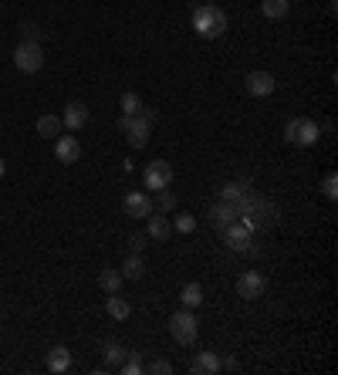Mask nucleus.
Wrapping results in <instances>:
<instances>
[{"label":"nucleus","instance_id":"obj_18","mask_svg":"<svg viewBox=\"0 0 338 375\" xmlns=\"http://www.w3.org/2000/svg\"><path fill=\"white\" fill-rule=\"evenodd\" d=\"M287 0H260V14L267 17V21H285L287 17Z\"/></svg>","mask_w":338,"mask_h":375},{"label":"nucleus","instance_id":"obj_1","mask_svg":"<svg viewBox=\"0 0 338 375\" xmlns=\"http://www.w3.org/2000/svg\"><path fill=\"white\" fill-rule=\"evenodd\" d=\"M153 122H156V112L146 108V112H135V115H122L119 128L126 132L132 149H146L149 146V132H153Z\"/></svg>","mask_w":338,"mask_h":375},{"label":"nucleus","instance_id":"obj_4","mask_svg":"<svg viewBox=\"0 0 338 375\" xmlns=\"http://www.w3.org/2000/svg\"><path fill=\"white\" fill-rule=\"evenodd\" d=\"M14 65L24 72V75H37L44 68V51L37 41H21L17 51H14Z\"/></svg>","mask_w":338,"mask_h":375},{"label":"nucleus","instance_id":"obj_16","mask_svg":"<svg viewBox=\"0 0 338 375\" xmlns=\"http://www.w3.org/2000/svg\"><path fill=\"white\" fill-rule=\"evenodd\" d=\"M122 271L119 267H102V274H99V284H102V291L105 294H119L122 291Z\"/></svg>","mask_w":338,"mask_h":375},{"label":"nucleus","instance_id":"obj_36","mask_svg":"<svg viewBox=\"0 0 338 375\" xmlns=\"http://www.w3.org/2000/svg\"><path fill=\"white\" fill-rule=\"evenodd\" d=\"M287 3H291V0H287Z\"/></svg>","mask_w":338,"mask_h":375},{"label":"nucleus","instance_id":"obj_19","mask_svg":"<svg viewBox=\"0 0 338 375\" xmlns=\"http://www.w3.org/2000/svg\"><path fill=\"white\" fill-rule=\"evenodd\" d=\"M119 271H122V277H129V281H139V277L146 274V264H142V253H132V250H129V257H126V264H122Z\"/></svg>","mask_w":338,"mask_h":375},{"label":"nucleus","instance_id":"obj_20","mask_svg":"<svg viewBox=\"0 0 338 375\" xmlns=\"http://www.w3.org/2000/svg\"><path fill=\"white\" fill-rule=\"evenodd\" d=\"M105 311H108V318H115V322H126L129 318V301L119 298V294H108V304H105Z\"/></svg>","mask_w":338,"mask_h":375},{"label":"nucleus","instance_id":"obj_23","mask_svg":"<svg viewBox=\"0 0 338 375\" xmlns=\"http://www.w3.org/2000/svg\"><path fill=\"white\" fill-rule=\"evenodd\" d=\"M102 358H105V365H108V369H112V365H122L126 349H122L119 342H105V345H102Z\"/></svg>","mask_w":338,"mask_h":375},{"label":"nucleus","instance_id":"obj_2","mask_svg":"<svg viewBox=\"0 0 338 375\" xmlns=\"http://www.w3.org/2000/svg\"><path fill=\"white\" fill-rule=\"evenodd\" d=\"M193 31L200 34V38H220L223 31H227V14L217 7V3H200L196 10H193Z\"/></svg>","mask_w":338,"mask_h":375},{"label":"nucleus","instance_id":"obj_24","mask_svg":"<svg viewBox=\"0 0 338 375\" xmlns=\"http://www.w3.org/2000/svg\"><path fill=\"white\" fill-rule=\"evenodd\" d=\"M321 197L325 200H338V176L335 173H325V179H321Z\"/></svg>","mask_w":338,"mask_h":375},{"label":"nucleus","instance_id":"obj_10","mask_svg":"<svg viewBox=\"0 0 338 375\" xmlns=\"http://www.w3.org/2000/svg\"><path fill=\"white\" fill-rule=\"evenodd\" d=\"M122 210H126V217H132V220H146L153 213V200H149V193H126Z\"/></svg>","mask_w":338,"mask_h":375},{"label":"nucleus","instance_id":"obj_28","mask_svg":"<svg viewBox=\"0 0 338 375\" xmlns=\"http://www.w3.org/2000/svg\"><path fill=\"white\" fill-rule=\"evenodd\" d=\"M173 230H176V233H193V230H196V217H189V213H180V217L173 220Z\"/></svg>","mask_w":338,"mask_h":375},{"label":"nucleus","instance_id":"obj_11","mask_svg":"<svg viewBox=\"0 0 338 375\" xmlns=\"http://www.w3.org/2000/svg\"><path fill=\"white\" fill-rule=\"evenodd\" d=\"M54 156H58V162H78L81 159V142L75 135H58V142H54Z\"/></svg>","mask_w":338,"mask_h":375},{"label":"nucleus","instance_id":"obj_8","mask_svg":"<svg viewBox=\"0 0 338 375\" xmlns=\"http://www.w3.org/2000/svg\"><path fill=\"white\" fill-rule=\"evenodd\" d=\"M220 237H223V244H227V247H234V250L251 247V226L244 224L240 217L230 220L227 226H220Z\"/></svg>","mask_w":338,"mask_h":375},{"label":"nucleus","instance_id":"obj_30","mask_svg":"<svg viewBox=\"0 0 338 375\" xmlns=\"http://www.w3.org/2000/svg\"><path fill=\"white\" fill-rule=\"evenodd\" d=\"M21 38H24V41H37V44H41V27L34 24V21H27V24H21Z\"/></svg>","mask_w":338,"mask_h":375},{"label":"nucleus","instance_id":"obj_32","mask_svg":"<svg viewBox=\"0 0 338 375\" xmlns=\"http://www.w3.org/2000/svg\"><path fill=\"white\" fill-rule=\"evenodd\" d=\"M159 210H162V213H173V210H176V197H173V193H162V197H159Z\"/></svg>","mask_w":338,"mask_h":375},{"label":"nucleus","instance_id":"obj_13","mask_svg":"<svg viewBox=\"0 0 338 375\" xmlns=\"http://www.w3.org/2000/svg\"><path fill=\"white\" fill-rule=\"evenodd\" d=\"M230 220H237V203H227V200H220V203H213L210 206V224L217 226H227Z\"/></svg>","mask_w":338,"mask_h":375},{"label":"nucleus","instance_id":"obj_7","mask_svg":"<svg viewBox=\"0 0 338 375\" xmlns=\"http://www.w3.org/2000/svg\"><path fill=\"white\" fill-rule=\"evenodd\" d=\"M264 291H267V277L257 274V271H244V274L237 277V298L257 301L264 298Z\"/></svg>","mask_w":338,"mask_h":375},{"label":"nucleus","instance_id":"obj_31","mask_svg":"<svg viewBox=\"0 0 338 375\" xmlns=\"http://www.w3.org/2000/svg\"><path fill=\"white\" fill-rule=\"evenodd\" d=\"M146 247H149V244H146V233H132V237H129V250H132V253H142Z\"/></svg>","mask_w":338,"mask_h":375},{"label":"nucleus","instance_id":"obj_5","mask_svg":"<svg viewBox=\"0 0 338 375\" xmlns=\"http://www.w3.org/2000/svg\"><path fill=\"white\" fill-rule=\"evenodd\" d=\"M169 335H173L176 345H193L196 342V318H193L189 308H183L169 318Z\"/></svg>","mask_w":338,"mask_h":375},{"label":"nucleus","instance_id":"obj_26","mask_svg":"<svg viewBox=\"0 0 338 375\" xmlns=\"http://www.w3.org/2000/svg\"><path fill=\"white\" fill-rule=\"evenodd\" d=\"M135 112H142V99L135 92H126L122 95V115H135Z\"/></svg>","mask_w":338,"mask_h":375},{"label":"nucleus","instance_id":"obj_15","mask_svg":"<svg viewBox=\"0 0 338 375\" xmlns=\"http://www.w3.org/2000/svg\"><path fill=\"white\" fill-rule=\"evenodd\" d=\"M68 369H71V351L65 349V345H54V349L48 351V372L65 375Z\"/></svg>","mask_w":338,"mask_h":375},{"label":"nucleus","instance_id":"obj_17","mask_svg":"<svg viewBox=\"0 0 338 375\" xmlns=\"http://www.w3.org/2000/svg\"><path fill=\"white\" fill-rule=\"evenodd\" d=\"M146 220H149V237H153V240H159V244H166V240L173 237V224H169L166 217H159V213L153 217V213H149Z\"/></svg>","mask_w":338,"mask_h":375},{"label":"nucleus","instance_id":"obj_6","mask_svg":"<svg viewBox=\"0 0 338 375\" xmlns=\"http://www.w3.org/2000/svg\"><path fill=\"white\" fill-rule=\"evenodd\" d=\"M142 183H146V190H166V186L173 183V166H169L166 159H153V162L142 169Z\"/></svg>","mask_w":338,"mask_h":375},{"label":"nucleus","instance_id":"obj_12","mask_svg":"<svg viewBox=\"0 0 338 375\" xmlns=\"http://www.w3.org/2000/svg\"><path fill=\"white\" fill-rule=\"evenodd\" d=\"M85 122H88V108H85L81 101H68V105H65V119H61V125L71 128V132H78V128H85Z\"/></svg>","mask_w":338,"mask_h":375},{"label":"nucleus","instance_id":"obj_35","mask_svg":"<svg viewBox=\"0 0 338 375\" xmlns=\"http://www.w3.org/2000/svg\"><path fill=\"white\" fill-rule=\"evenodd\" d=\"M203 3H213V0H203Z\"/></svg>","mask_w":338,"mask_h":375},{"label":"nucleus","instance_id":"obj_14","mask_svg":"<svg viewBox=\"0 0 338 375\" xmlns=\"http://www.w3.org/2000/svg\"><path fill=\"white\" fill-rule=\"evenodd\" d=\"M189 372H193V375H213V372H220V358H217V351H200V355L189 362Z\"/></svg>","mask_w":338,"mask_h":375},{"label":"nucleus","instance_id":"obj_25","mask_svg":"<svg viewBox=\"0 0 338 375\" xmlns=\"http://www.w3.org/2000/svg\"><path fill=\"white\" fill-rule=\"evenodd\" d=\"M122 372L126 375L142 372V358H139V351H126V358H122Z\"/></svg>","mask_w":338,"mask_h":375},{"label":"nucleus","instance_id":"obj_21","mask_svg":"<svg viewBox=\"0 0 338 375\" xmlns=\"http://www.w3.org/2000/svg\"><path fill=\"white\" fill-rule=\"evenodd\" d=\"M180 298H183V308H189V311H193V308H200V304H203V288H200L196 281H189V284L183 288Z\"/></svg>","mask_w":338,"mask_h":375},{"label":"nucleus","instance_id":"obj_9","mask_svg":"<svg viewBox=\"0 0 338 375\" xmlns=\"http://www.w3.org/2000/svg\"><path fill=\"white\" fill-rule=\"evenodd\" d=\"M244 88H247V95H254V99H267L274 88H278V81L271 72H251V75L244 78Z\"/></svg>","mask_w":338,"mask_h":375},{"label":"nucleus","instance_id":"obj_29","mask_svg":"<svg viewBox=\"0 0 338 375\" xmlns=\"http://www.w3.org/2000/svg\"><path fill=\"white\" fill-rule=\"evenodd\" d=\"M244 193H247V190H244V183H227V186H223V200H227V203H237Z\"/></svg>","mask_w":338,"mask_h":375},{"label":"nucleus","instance_id":"obj_33","mask_svg":"<svg viewBox=\"0 0 338 375\" xmlns=\"http://www.w3.org/2000/svg\"><path fill=\"white\" fill-rule=\"evenodd\" d=\"M220 369H223V372H237V358H234V355L220 358Z\"/></svg>","mask_w":338,"mask_h":375},{"label":"nucleus","instance_id":"obj_3","mask_svg":"<svg viewBox=\"0 0 338 375\" xmlns=\"http://www.w3.org/2000/svg\"><path fill=\"white\" fill-rule=\"evenodd\" d=\"M285 135H287V142H291V146H301V149H308V146H314V142H318L321 128H318V122H314V119L294 115V119L287 122Z\"/></svg>","mask_w":338,"mask_h":375},{"label":"nucleus","instance_id":"obj_27","mask_svg":"<svg viewBox=\"0 0 338 375\" xmlns=\"http://www.w3.org/2000/svg\"><path fill=\"white\" fill-rule=\"evenodd\" d=\"M142 372H153V375H169V372H173V362H169V358H153L149 365H142Z\"/></svg>","mask_w":338,"mask_h":375},{"label":"nucleus","instance_id":"obj_34","mask_svg":"<svg viewBox=\"0 0 338 375\" xmlns=\"http://www.w3.org/2000/svg\"><path fill=\"white\" fill-rule=\"evenodd\" d=\"M0 179H3V159H0Z\"/></svg>","mask_w":338,"mask_h":375},{"label":"nucleus","instance_id":"obj_22","mask_svg":"<svg viewBox=\"0 0 338 375\" xmlns=\"http://www.w3.org/2000/svg\"><path fill=\"white\" fill-rule=\"evenodd\" d=\"M61 119H54V115H41L37 119V135H44V139H58L61 135Z\"/></svg>","mask_w":338,"mask_h":375}]
</instances>
